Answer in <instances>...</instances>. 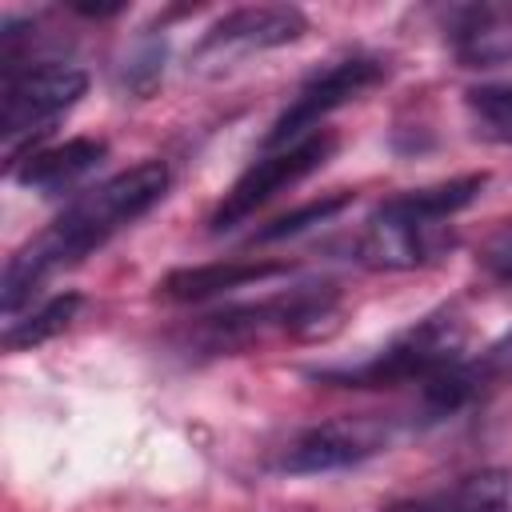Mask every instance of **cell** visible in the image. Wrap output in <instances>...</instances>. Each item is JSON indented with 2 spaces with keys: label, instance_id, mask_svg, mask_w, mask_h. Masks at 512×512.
<instances>
[{
  "label": "cell",
  "instance_id": "30bf717a",
  "mask_svg": "<svg viewBox=\"0 0 512 512\" xmlns=\"http://www.w3.org/2000/svg\"><path fill=\"white\" fill-rule=\"evenodd\" d=\"M448 44L464 68L512 64V4H464L448 8Z\"/></svg>",
  "mask_w": 512,
  "mask_h": 512
},
{
  "label": "cell",
  "instance_id": "2e32d148",
  "mask_svg": "<svg viewBox=\"0 0 512 512\" xmlns=\"http://www.w3.org/2000/svg\"><path fill=\"white\" fill-rule=\"evenodd\" d=\"M352 200H356V196H352V192H344V188H340V192H328V196H320V200H308L304 208H296V212H288V216L272 220L268 228H260V232H256V244L284 240V236H300V232H308V228H316V224H324V220L340 216Z\"/></svg>",
  "mask_w": 512,
  "mask_h": 512
},
{
  "label": "cell",
  "instance_id": "ac0fdd59",
  "mask_svg": "<svg viewBox=\"0 0 512 512\" xmlns=\"http://www.w3.org/2000/svg\"><path fill=\"white\" fill-rule=\"evenodd\" d=\"M160 60H164V44H152V40H148V44L128 60L124 80H128L136 92H152V84H156V76H160V68H164Z\"/></svg>",
  "mask_w": 512,
  "mask_h": 512
},
{
  "label": "cell",
  "instance_id": "8fae6325",
  "mask_svg": "<svg viewBox=\"0 0 512 512\" xmlns=\"http://www.w3.org/2000/svg\"><path fill=\"white\" fill-rule=\"evenodd\" d=\"M108 156V144L100 136H72L64 144H48V148H32L16 168H12V180L20 188H32V192H60V188H72L80 176H88L100 160Z\"/></svg>",
  "mask_w": 512,
  "mask_h": 512
},
{
  "label": "cell",
  "instance_id": "3957f363",
  "mask_svg": "<svg viewBox=\"0 0 512 512\" xmlns=\"http://www.w3.org/2000/svg\"><path fill=\"white\" fill-rule=\"evenodd\" d=\"M468 324L456 308H436L396 332L380 352L344 368H316L312 376L340 388H396V384H428L456 360H464Z\"/></svg>",
  "mask_w": 512,
  "mask_h": 512
},
{
  "label": "cell",
  "instance_id": "e0dca14e",
  "mask_svg": "<svg viewBox=\"0 0 512 512\" xmlns=\"http://www.w3.org/2000/svg\"><path fill=\"white\" fill-rule=\"evenodd\" d=\"M476 260H480V268H484L488 276L512 284V220H500V224L484 236Z\"/></svg>",
  "mask_w": 512,
  "mask_h": 512
},
{
  "label": "cell",
  "instance_id": "d6986e66",
  "mask_svg": "<svg viewBox=\"0 0 512 512\" xmlns=\"http://www.w3.org/2000/svg\"><path fill=\"white\" fill-rule=\"evenodd\" d=\"M76 16H88V20H104V16H120L124 12V4L116 0V4H68Z\"/></svg>",
  "mask_w": 512,
  "mask_h": 512
},
{
  "label": "cell",
  "instance_id": "5b68a950",
  "mask_svg": "<svg viewBox=\"0 0 512 512\" xmlns=\"http://www.w3.org/2000/svg\"><path fill=\"white\" fill-rule=\"evenodd\" d=\"M304 32H308V16L292 4L232 8L196 40V48L188 52V68L200 76H220L256 52L284 48V44L300 40Z\"/></svg>",
  "mask_w": 512,
  "mask_h": 512
},
{
  "label": "cell",
  "instance_id": "ffe728a7",
  "mask_svg": "<svg viewBox=\"0 0 512 512\" xmlns=\"http://www.w3.org/2000/svg\"><path fill=\"white\" fill-rule=\"evenodd\" d=\"M500 512H504V508H500Z\"/></svg>",
  "mask_w": 512,
  "mask_h": 512
},
{
  "label": "cell",
  "instance_id": "52a82bcc",
  "mask_svg": "<svg viewBox=\"0 0 512 512\" xmlns=\"http://www.w3.org/2000/svg\"><path fill=\"white\" fill-rule=\"evenodd\" d=\"M336 152V136L332 132H312V136H304V140H296V144H288V148H280V152H264L256 164H248L240 176H236V184L224 192V200L216 204V212H212V232H228V228H236L240 220H248L260 204H268L276 192H284V188H292V184H300L304 176H312L316 168H324V160Z\"/></svg>",
  "mask_w": 512,
  "mask_h": 512
},
{
  "label": "cell",
  "instance_id": "ba28073f",
  "mask_svg": "<svg viewBox=\"0 0 512 512\" xmlns=\"http://www.w3.org/2000/svg\"><path fill=\"white\" fill-rule=\"evenodd\" d=\"M392 440L388 424L376 416H340V420H324L304 428L300 436H292L276 460L280 472L292 476H316V472H336L348 464H360L376 452H384Z\"/></svg>",
  "mask_w": 512,
  "mask_h": 512
},
{
  "label": "cell",
  "instance_id": "9a60e30c",
  "mask_svg": "<svg viewBox=\"0 0 512 512\" xmlns=\"http://www.w3.org/2000/svg\"><path fill=\"white\" fill-rule=\"evenodd\" d=\"M464 108H468L476 136L496 140V144H512V80L468 88Z\"/></svg>",
  "mask_w": 512,
  "mask_h": 512
},
{
  "label": "cell",
  "instance_id": "8992f818",
  "mask_svg": "<svg viewBox=\"0 0 512 512\" xmlns=\"http://www.w3.org/2000/svg\"><path fill=\"white\" fill-rule=\"evenodd\" d=\"M384 76H388V64L380 56H348V60L328 64L272 120V128L264 136V148L268 152H280V148H288V144L320 132V120H328L336 108H344V104L360 100L364 92H372Z\"/></svg>",
  "mask_w": 512,
  "mask_h": 512
},
{
  "label": "cell",
  "instance_id": "277c9868",
  "mask_svg": "<svg viewBox=\"0 0 512 512\" xmlns=\"http://www.w3.org/2000/svg\"><path fill=\"white\" fill-rule=\"evenodd\" d=\"M88 92V72L76 64H20L4 72L0 84V136H4V164L8 172L32 152L36 144L68 108L80 104Z\"/></svg>",
  "mask_w": 512,
  "mask_h": 512
},
{
  "label": "cell",
  "instance_id": "7c38bea8",
  "mask_svg": "<svg viewBox=\"0 0 512 512\" xmlns=\"http://www.w3.org/2000/svg\"><path fill=\"white\" fill-rule=\"evenodd\" d=\"M292 264L288 260H220V264H196V268H176L160 280V296L176 300V304H196L232 288H248V284H264L276 276H288Z\"/></svg>",
  "mask_w": 512,
  "mask_h": 512
},
{
  "label": "cell",
  "instance_id": "6da1fadb",
  "mask_svg": "<svg viewBox=\"0 0 512 512\" xmlns=\"http://www.w3.org/2000/svg\"><path fill=\"white\" fill-rule=\"evenodd\" d=\"M168 192V164L164 160H140L96 188L80 192L36 240H28L8 264L0 280V308L12 320L24 300L60 268L84 260L92 248L112 240L120 228L140 220L148 208H156Z\"/></svg>",
  "mask_w": 512,
  "mask_h": 512
},
{
  "label": "cell",
  "instance_id": "9c48e42d",
  "mask_svg": "<svg viewBox=\"0 0 512 512\" xmlns=\"http://www.w3.org/2000/svg\"><path fill=\"white\" fill-rule=\"evenodd\" d=\"M508 384H512V328L504 336H496L484 352L464 356L452 368H444L440 376H432L428 384H420V392H424V404L432 412L448 416V412L476 404V400H484Z\"/></svg>",
  "mask_w": 512,
  "mask_h": 512
},
{
  "label": "cell",
  "instance_id": "5bb4252c",
  "mask_svg": "<svg viewBox=\"0 0 512 512\" xmlns=\"http://www.w3.org/2000/svg\"><path fill=\"white\" fill-rule=\"evenodd\" d=\"M80 304H84V300H80L76 292H64V296L44 300V304H40L36 312H28L24 320H8V328H4V348L16 352V348H32V344H44V340L60 336V332L76 320Z\"/></svg>",
  "mask_w": 512,
  "mask_h": 512
},
{
  "label": "cell",
  "instance_id": "4fadbf2b",
  "mask_svg": "<svg viewBox=\"0 0 512 512\" xmlns=\"http://www.w3.org/2000/svg\"><path fill=\"white\" fill-rule=\"evenodd\" d=\"M508 496H512V476L504 468H480L428 496L396 500L388 512H500Z\"/></svg>",
  "mask_w": 512,
  "mask_h": 512
},
{
  "label": "cell",
  "instance_id": "7a4b0ae2",
  "mask_svg": "<svg viewBox=\"0 0 512 512\" xmlns=\"http://www.w3.org/2000/svg\"><path fill=\"white\" fill-rule=\"evenodd\" d=\"M484 184H488V172H468V176H456L432 188H412L404 196L384 200L360 232V244H356L360 260L384 272L436 264L456 244L448 220L464 212L484 192Z\"/></svg>",
  "mask_w": 512,
  "mask_h": 512
}]
</instances>
